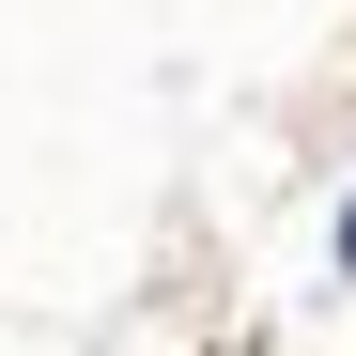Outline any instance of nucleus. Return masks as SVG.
Segmentation results:
<instances>
[{
    "instance_id": "1",
    "label": "nucleus",
    "mask_w": 356,
    "mask_h": 356,
    "mask_svg": "<svg viewBox=\"0 0 356 356\" xmlns=\"http://www.w3.org/2000/svg\"><path fill=\"white\" fill-rule=\"evenodd\" d=\"M341 264H356V217H341Z\"/></svg>"
}]
</instances>
